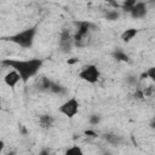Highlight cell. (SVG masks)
<instances>
[{
    "mask_svg": "<svg viewBox=\"0 0 155 155\" xmlns=\"http://www.w3.org/2000/svg\"><path fill=\"white\" fill-rule=\"evenodd\" d=\"M4 67L11 68L18 73L21 81L27 84L31 78L36 76L40 69L44 65L42 58H30V59H15V58H5L0 62Z\"/></svg>",
    "mask_w": 155,
    "mask_h": 155,
    "instance_id": "obj_1",
    "label": "cell"
},
{
    "mask_svg": "<svg viewBox=\"0 0 155 155\" xmlns=\"http://www.w3.org/2000/svg\"><path fill=\"white\" fill-rule=\"evenodd\" d=\"M76 29L74 30V47L85 48L92 44L93 36L92 33L98 30V25L90 21H81L76 22Z\"/></svg>",
    "mask_w": 155,
    "mask_h": 155,
    "instance_id": "obj_2",
    "label": "cell"
},
{
    "mask_svg": "<svg viewBox=\"0 0 155 155\" xmlns=\"http://www.w3.org/2000/svg\"><path fill=\"white\" fill-rule=\"evenodd\" d=\"M36 33H38V25H33L5 38V40L16 44L22 48H30L34 44Z\"/></svg>",
    "mask_w": 155,
    "mask_h": 155,
    "instance_id": "obj_3",
    "label": "cell"
},
{
    "mask_svg": "<svg viewBox=\"0 0 155 155\" xmlns=\"http://www.w3.org/2000/svg\"><path fill=\"white\" fill-rule=\"evenodd\" d=\"M79 78L87 84L94 85L99 81L101 70L96 64H87V65H84L79 71Z\"/></svg>",
    "mask_w": 155,
    "mask_h": 155,
    "instance_id": "obj_4",
    "label": "cell"
},
{
    "mask_svg": "<svg viewBox=\"0 0 155 155\" xmlns=\"http://www.w3.org/2000/svg\"><path fill=\"white\" fill-rule=\"evenodd\" d=\"M74 31L70 28H63L61 34H59V39H58V48L62 53H69L71 52L73 47H74V39H73Z\"/></svg>",
    "mask_w": 155,
    "mask_h": 155,
    "instance_id": "obj_5",
    "label": "cell"
},
{
    "mask_svg": "<svg viewBox=\"0 0 155 155\" xmlns=\"http://www.w3.org/2000/svg\"><path fill=\"white\" fill-rule=\"evenodd\" d=\"M79 109H80V103H79L78 98L70 97L69 99H67L58 107V113L67 116L68 119H73L74 116L78 115Z\"/></svg>",
    "mask_w": 155,
    "mask_h": 155,
    "instance_id": "obj_6",
    "label": "cell"
},
{
    "mask_svg": "<svg viewBox=\"0 0 155 155\" xmlns=\"http://www.w3.org/2000/svg\"><path fill=\"white\" fill-rule=\"evenodd\" d=\"M51 84H52V80L45 75H40L35 79L34 81V90L39 93H48L50 91V87H51Z\"/></svg>",
    "mask_w": 155,
    "mask_h": 155,
    "instance_id": "obj_7",
    "label": "cell"
},
{
    "mask_svg": "<svg viewBox=\"0 0 155 155\" xmlns=\"http://www.w3.org/2000/svg\"><path fill=\"white\" fill-rule=\"evenodd\" d=\"M148 13V6L145 2L143 1H136L134 6L132 7V10L130 11V16L134 19H139V18H144Z\"/></svg>",
    "mask_w": 155,
    "mask_h": 155,
    "instance_id": "obj_8",
    "label": "cell"
},
{
    "mask_svg": "<svg viewBox=\"0 0 155 155\" xmlns=\"http://www.w3.org/2000/svg\"><path fill=\"white\" fill-rule=\"evenodd\" d=\"M4 82L6 86H8L10 88H15L17 86L18 82H21V78L18 75L17 71L15 70H8L5 75H4Z\"/></svg>",
    "mask_w": 155,
    "mask_h": 155,
    "instance_id": "obj_9",
    "label": "cell"
},
{
    "mask_svg": "<svg viewBox=\"0 0 155 155\" xmlns=\"http://www.w3.org/2000/svg\"><path fill=\"white\" fill-rule=\"evenodd\" d=\"M38 124H39V127L41 130H45V131H48L53 127L54 125V117L51 115V114H41L39 116V120H38Z\"/></svg>",
    "mask_w": 155,
    "mask_h": 155,
    "instance_id": "obj_10",
    "label": "cell"
},
{
    "mask_svg": "<svg viewBox=\"0 0 155 155\" xmlns=\"http://www.w3.org/2000/svg\"><path fill=\"white\" fill-rule=\"evenodd\" d=\"M104 139L108 144L113 145V147H120V145H124L126 139L120 136V134H116V133H105L104 134Z\"/></svg>",
    "mask_w": 155,
    "mask_h": 155,
    "instance_id": "obj_11",
    "label": "cell"
},
{
    "mask_svg": "<svg viewBox=\"0 0 155 155\" xmlns=\"http://www.w3.org/2000/svg\"><path fill=\"white\" fill-rule=\"evenodd\" d=\"M48 93H51V94H56V96H59V97H63V96H67V94H68V88H67L64 85L59 84V82L52 81Z\"/></svg>",
    "mask_w": 155,
    "mask_h": 155,
    "instance_id": "obj_12",
    "label": "cell"
},
{
    "mask_svg": "<svg viewBox=\"0 0 155 155\" xmlns=\"http://www.w3.org/2000/svg\"><path fill=\"white\" fill-rule=\"evenodd\" d=\"M138 33H139V30L136 29V28H127V29H125V30L120 34V39H121L124 42L128 44V42H131V41L137 36Z\"/></svg>",
    "mask_w": 155,
    "mask_h": 155,
    "instance_id": "obj_13",
    "label": "cell"
},
{
    "mask_svg": "<svg viewBox=\"0 0 155 155\" xmlns=\"http://www.w3.org/2000/svg\"><path fill=\"white\" fill-rule=\"evenodd\" d=\"M111 57L114 59L119 61V62H125V63H130V61H131L130 57H128V54L125 51H122L121 48H115L111 52Z\"/></svg>",
    "mask_w": 155,
    "mask_h": 155,
    "instance_id": "obj_14",
    "label": "cell"
},
{
    "mask_svg": "<svg viewBox=\"0 0 155 155\" xmlns=\"http://www.w3.org/2000/svg\"><path fill=\"white\" fill-rule=\"evenodd\" d=\"M120 11L119 10H115V8H111V10H105L104 12V18L108 19V21H117L120 18Z\"/></svg>",
    "mask_w": 155,
    "mask_h": 155,
    "instance_id": "obj_15",
    "label": "cell"
},
{
    "mask_svg": "<svg viewBox=\"0 0 155 155\" xmlns=\"http://www.w3.org/2000/svg\"><path fill=\"white\" fill-rule=\"evenodd\" d=\"M125 82L128 85V86H132V87H137L140 82L138 80V75L131 73V74H127L126 78H125Z\"/></svg>",
    "mask_w": 155,
    "mask_h": 155,
    "instance_id": "obj_16",
    "label": "cell"
},
{
    "mask_svg": "<svg viewBox=\"0 0 155 155\" xmlns=\"http://www.w3.org/2000/svg\"><path fill=\"white\" fill-rule=\"evenodd\" d=\"M63 155H85V154H84V150H82V148H81L80 145L74 144V145L69 147V148L64 151Z\"/></svg>",
    "mask_w": 155,
    "mask_h": 155,
    "instance_id": "obj_17",
    "label": "cell"
},
{
    "mask_svg": "<svg viewBox=\"0 0 155 155\" xmlns=\"http://www.w3.org/2000/svg\"><path fill=\"white\" fill-rule=\"evenodd\" d=\"M101 122H102V115H101V114L94 113V114H91V115L88 116V124H90L91 126H97V125H99Z\"/></svg>",
    "mask_w": 155,
    "mask_h": 155,
    "instance_id": "obj_18",
    "label": "cell"
},
{
    "mask_svg": "<svg viewBox=\"0 0 155 155\" xmlns=\"http://www.w3.org/2000/svg\"><path fill=\"white\" fill-rule=\"evenodd\" d=\"M134 4H136V0H126V1L121 2L120 7H121V10H122V11H125V12L130 13V11H131V10H132V7L134 6Z\"/></svg>",
    "mask_w": 155,
    "mask_h": 155,
    "instance_id": "obj_19",
    "label": "cell"
},
{
    "mask_svg": "<svg viewBox=\"0 0 155 155\" xmlns=\"http://www.w3.org/2000/svg\"><path fill=\"white\" fill-rule=\"evenodd\" d=\"M145 73H147L148 79L151 80V81L154 82V81H155V67H150V68H148V69L145 70Z\"/></svg>",
    "mask_w": 155,
    "mask_h": 155,
    "instance_id": "obj_20",
    "label": "cell"
},
{
    "mask_svg": "<svg viewBox=\"0 0 155 155\" xmlns=\"http://www.w3.org/2000/svg\"><path fill=\"white\" fill-rule=\"evenodd\" d=\"M134 98H137V99H144V92H143V88H142V87H139V85L136 87Z\"/></svg>",
    "mask_w": 155,
    "mask_h": 155,
    "instance_id": "obj_21",
    "label": "cell"
},
{
    "mask_svg": "<svg viewBox=\"0 0 155 155\" xmlns=\"http://www.w3.org/2000/svg\"><path fill=\"white\" fill-rule=\"evenodd\" d=\"M36 155H51V154H50V151L47 149H41Z\"/></svg>",
    "mask_w": 155,
    "mask_h": 155,
    "instance_id": "obj_22",
    "label": "cell"
},
{
    "mask_svg": "<svg viewBox=\"0 0 155 155\" xmlns=\"http://www.w3.org/2000/svg\"><path fill=\"white\" fill-rule=\"evenodd\" d=\"M85 134H86V136H92V137H96V136H97V133H96L94 131H91V130H87V131L85 132Z\"/></svg>",
    "mask_w": 155,
    "mask_h": 155,
    "instance_id": "obj_23",
    "label": "cell"
},
{
    "mask_svg": "<svg viewBox=\"0 0 155 155\" xmlns=\"http://www.w3.org/2000/svg\"><path fill=\"white\" fill-rule=\"evenodd\" d=\"M4 149H5V142H4L2 139H0V155L2 154Z\"/></svg>",
    "mask_w": 155,
    "mask_h": 155,
    "instance_id": "obj_24",
    "label": "cell"
},
{
    "mask_svg": "<svg viewBox=\"0 0 155 155\" xmlns=\"http://www.w3.org/2000/svg\"><path fill=\"white\" fill-rule=\"evenodd\" d=\"M76 62H79V59H68V64H74V63H76Z\"/></svg>",
    "mask_w": 155,
    "mask_h": 155,
    "instance_id": "obj_25",
    "label": "cell"
},
{
    "mask_svg": "<svg viewBox=\"0 0 155 155\" xmlns=\"http://www.w3.org/2000/svg\"><path fill=\"white\" fill-rule=\"evenodd\" d=\"M6 155H16V153H15V151H10V153H7Z\"/></svg>",
    "mask_w": 155,
    "mask_h": 155,
    "instance_id": "obj_26",
    "label": "cell"
},
{
    "mask_svg": "<svg viewBox=\"0 0 155 155\" xmlns=\"http://www.w3.org/2000/svg\"><path fill=\"white\" fill-rule=\"evenodd\" d=\"M103 155H111V154H110L109 151H104V153H103Z\"/></svg>",
    "mask_w": 155,
    "mask_h": 155,
    "instance_id": "obj_27",
    "label": "cell"
},
{
    "mask_svg": "<svg viewBox=\"0 0 155 155\" xmlns=\"http://www.w3.org/2000/svg\"><path fill=\"white\" fill-rule=\"evenodd\" d=\"M0 109H1V99H0Z\"/></svg>",
    "mask_w": 155,
    "mask_h": 155,
    "instance_id": "obj_28",
    "label": "cell"
}]
</instances>
